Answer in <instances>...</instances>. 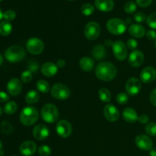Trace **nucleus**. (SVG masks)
<instances>
[{"instance_id": "nucleus-1", "label": "nucleus", "mask_w": 156, "mask_h": 156, "mask_svg": "<svg viewBox=\"0 0 156 156\" xmlns=\"http://www.w3.org/2000/svg\"><path fill=\"white\" fill-rule=\"evenodd\" d=\"M95 75L100 80L109 82L115 78L117 75V69L111 62H102L96 67Z\"/></svg>"}, {"instance_id": "nucleus-2", "label": "nucleus", "mask_w": 156, "mask_h": 156, "mask_svg": "<svg viewBox=\"0 0 156 156\" xmlns=\"http://www.w3.org/2000/svg\"><path fill=\"white\" fill-rule=\"evenodd\" d=\"M39 114L37 110L34 107H26L20 114V121L24 126H31L38 120Z\"/></svg>"}, {"instance_id": "nucleus-3", "label": "nucleus", "mask_w": 156, "mask_h": 156, "mask_svg": "<svg viewBox=\"0 0 156 156\" xmlns=\"http://www.w3.org/2000/svg\"><path fill=\"white\" fill-rule=\"evenodd\" d=\"M25 50L22 47L18 45L9 47L5 52V57L10 62H20L25 57Z\"/></svg>"}, {"instance_id": "nucleus-4", "label": "nucleus", "mask_w": 156, "mask_h": 156, "mask_svg": "<svg viewBox=\"0 0 156 156\" xmlns=\"http://www.w3.org/2000/svg\"><path fill=\"white\" fill-rule=\"evenodd\" d=\"M41 117L46 123H55L59 118V111L54 105L46 104L41 109Z\"/></svg>"}, {"instance_id": "nucleus-5", "label": "nucleus", "mask_w": 156, "mask_h": 156, "mask_svg": "<svg viewBox=\"0 0 156 156\" xmlns=\"http://www.w3.org/2000/svg\"><path fill=\"white\" fill-rule=\"evenodd\" d=\"M107 29L112 34H123L126 30V24L119 18H111L107 22Z\"/></svg>"}, {"instance_id": "nucleus-6", "label": "nucleus", "mask_w": 156, "mask_h": 156, "mask_svg": "<svg viewBox=\"0 0 156 156\" xmlns=\"http://www.w3.org/2000/svg\"><path fill=\"white\" fill-rule=\"evenodd\" d=\"M52 97L58 100H65L70 96V89L62 83H56L52 87L50 90Z\"/></svg>"}, {"instance_id": "nucleus-7", "label": "nucleus", "mask_w": 156, "mask_h": 156, "mask_svg": "<svg viewBox=\"0 0 156 156\" xmlns=\"http://www.w3.org/2000/svg\"><path fill=\"white\" fill-rule=\"evenodd\" d=\"M84 34L87 39L94 41L97 39L101 34V27L97 22L91 21L86 24L84 28Z\"/></svg>"}, {"instance_id": "nucleus-8", "label": "nucleus", "mask_w": 156, "mask_h": 156, "mask_svg": "<svg viewBox=\"0 0 156 156\" xmlns=\"http://www.w3.org/2000/svg\"><path fill=\"white\" fill-rule=\"evenodd\" d=\"M112 50L114 56L119 61H123L127 57V48L124 43L121 41L113 42Z\"/></svg>"}, {"instance_id": "nucleus-9", "label": "nucleus", "mask_w": 156, "mask_h": 156, "mask_svg": "<svg viewBox=\"0 0 156 156\" xmlns=\"http://www.w3.org/2000/svg\"><path fill=\"white\" fill-rule=\"evenodd\" d=\"M27 51L34 55H38L43 52L44 44L43 41L37 37H32L27 41L26 44Z\"/></svg>"}, {"instance_id": "nucleus-10", "label": "nucleus", "mask_w": 156, "mask_h": 156, "mask_svg": "<svg viewBox=\"0 0 156 156\" xmlns=\"http://www.w3.org/2000/svg\"><path fill=\"white\" fill-rule=\"evenodd\" d=\"M142 85L140 79L136 78H130L127 80L126 83V91L127 94L130 96H136L140 93L141 90Z\"/></svg>"}, {"instance_id": "nucleus-11", "label": "nucleus", "mask_w": 156, "mask_h": 156, "mask_svg": "<svg viewBox=\"0 0 156 156\" xmlns=\"http://www.w3.org/2000/svg\"><path fill=\"white\" fill-rule=\"evenodd\" d=\"M56 133L59 136L62 138H66L71 135L73 132V127L69 122L65 120H61L56 124Z\"/></svg>"}, {"instance_id": "nucleus-12", "label": "nucleus", "mask_w": 156, "mask_h": 156, "mask_svg": "<svg viewBox=\"0 0 156 156\" xmlns=\"http://www.w3.org/2000/svg\"><path fill=\"white\" fill-rule=\"evenodd\" d=\"M135 143L137 147L143 151H150L153 146L152 140L148 136L144 134H140L137 136Z\"/></svg>"}, {"instance_id": "nucleus-13", "label": "nucleus", "mask_w": 156, "mask_h": 156, "mask_svg": "<svg viewBox=\"0 0 156 156\" xmlns=\"http://www.w3.org/2000/svg\"><path fill=\"white\" fill-rule=\"evenodd\" d=\"M140 78L143 83H152L156 79V69L152 66L146 67L140 73Z\"/></svg>"}, {"instance_id": "nucleus-14", "label": "nucleus", "mask_w": 156, "mask_h": 156, "mask_svg": "<svg viewBox=\"0 0 156 156\" xmlns=\"http://www.w3.org/2000/svg\"><path fill=\"white\" fill-rule=\"evenodd\" d=\"M104 115L110 122H115L120 117V112L114 105L108 104L104 108Z\"/></svg>"}, {"instance_id": "nucleus-15", "label": "nucleus", "mask_w": 156, "mask_h": 156, "mask_svg": "<svg viewBox=\"0 0 156 156\" xmlns=\"http://www.w3.org/2000/svg\"><path fill=\"white\" fill-rule=\"evenodd\" d=\"M144 61V55L140 50H133L132 53L129 54V58H128V62L129 66L132 67H140Z\"/></svg>"}, {"instance_id": "nucleus-16", "label": "nucleus", "mask_w": 156, "mask_h": 156, "mask_svg": "<svg viewBox=\"0 0 156 156\" xmlns=\"http://www.w3.org/2000/svg\"><path fill=\"white\" fill-rule=\"evenodd\" d=\"M22 90V83L17 78H13L9 81L7 84V91L11 95H18Z\"/></svg>"}, {"instance_id": "nucleus-17", "label": "nucleus", "mask_w": 156, "mask_h": 156, "mask_svg": "<svg viewBox=\"0 0 156 156\" xmlns=\"http://www.w3.org/2000/svg\"><path fill=\"white\" fill-rule=\"evenodd\" d=\"M50 135V130L47 126L44 124H38L33 129V136L36 140H44Z\"/></svg>"}, {"instance_id": "nucleus-18", "label": "nucleus", "mask_w": 156, "mask_h": 156, "mask_svg": "<svg viewBox=\"0 0 156 156\" xmlns=\"http://www.w3.org/2000/svg\"><path fill=\"white\" fill-rule=\"evenodd\" d=\"M20 152L24 156H31L36 152L37 145L33 141H25L20 146Z\"/></svg>"}, {"instance_id": "nucleus-19", "label": "nucleus", "mask_w": 156, "mask_h": 156, "mask_svg": "<svg viewBox=\"0 0 156 156\" xmlns=\"http://www.w3.org/2000/svg\"><path fill=\"white\" fill-rule=\"evenodd\" d=\"M58 68L57 65L53 62H46L41 67V73L46 77H53L57 73Z\"/></svg>"}, {"instance_id": "nucleus-20", "label": "nucleus", "mask_w": 156, "mask_h": 156, "mask_svg": "<svg viewBox=\"0 0 156 156\" xmlns=\"http://www.w3.org/2000/svg\"><path fill=\"white\" fill-rule=\"evenodd\" d=\"M94 5L101 12H111L114 7L113 0H95Z\"/></svg>"}, {"instance_id": "nucleus-21", "label": "nucleus", "mask_w": 156, "mask_h": 156, "mask_svg": "<svg viewBox=\"0 0 156 156\" xmlns=\"http://www.w3.org/2000/svg\"><path fill=\"white\" fill-rule=\"evenodd\" d=\"M129 33L133 37L141 38L146 34V30L143 26L139 24H133L129 27Z\"/></svg>"}, {"instance_id": "nucleus-22", "label": "nucleus", "mask_w": 156, "mask_h": 156, "mask_svg": "<svg viewBox=\"0 0 156 156\" xmlns=\"http://www.w3.org/2000/svg\"><path fill=\"white\" fill-rule=\"evenodd\" d=\"M123 117L125 121L130 123H133L136 122L139 118L136 111L133 108H127L123 111Z\"/></svg>"}, {"instance_id": "nucleus-23", "label": "nucleus", "mask_w": 156, "mask_h": 156, "mask_svg": "<svg viewBox=\"0 0 156 156\" xmlns=\"http://www.w3.org/2000/svg\"><path fill=\"white\" fill-rule=\"evenodd\" d=\"M79 66L84 71L90 72L94 69V62L91 58L85 56V57L81 59L80 62H79Z\"/></svg>"}, {"instance_id": "nucleus-24", "label": "nucleus", "mask_w": 156, "mask_h": 156, "mask_svg": "<svg viewBox=\"0 0 156 156\" xmlns=\"http://www.w3.org/2000/svg\"><path fill=\"white\" fill-rule=\"evenodd\" d=\"M40 99V94L35 90H30L27 93L25 96V101L28 105H34L37 103Z\"/></svg>"}, {"instance_id": "nucleus-25", "label": "nucleus", "mask_w": 156, "mask_h": 156, "mask_svg": "<svg viewBox=\"0 0 156 156\" xmlns=\"http://www.w3.org/2000/svg\"><path fill=\"white\" fill-rule=\"evenodd\" d=\"M92 56L98 60L104 59L106 56V50L105 47L101 45L95 46L92 50Z\"/></svg>"}, {"instance_id": "nucleus-26", "label": "nucleus", "mask_w": 156, "mask_h": 156, "mask_svg": "<svg viewBox=\"0 0 156 156\" xmlns=\"http://www.w3.org/2000/svg\"><path fill=\"white\" fill-rule=\"evenodd\" d=\"M12 30V25L9 21H2L0 22V34L2 36H9Z\"/></svg>"}, {"instance_id": "nucleus-27", "label": "nucleus", "mask_w": 156, "mask_h": 156, "mask_svg": "<svg viewBox=\"0 0 156 156\" xmlns=\"http://www.w3.org/2000/svg\"><path fill=\"white\" fill-rule=\"evenodd\" d=\"M98 96L99 98L101 99V101L105 103H108L110 102L111 99V94L110 92V91L107 88H101L98 91Z\"/></svg>"}, {"instance_id": "nucleus-28", "label": "nucleus", "mask_w": 156, "mask_h": 156, "mask_svg": "<svg viewBox=\"0 0 156 156\" xmlns=\"http://www.w3.org/2000/svg\"><path fill=\"white\" fill-rule=\"evenodd\" d=\"M17 109H18V105L15 101H9L8 103L5 104L4 106V112L6 114H13L16 112Z\"/></svg>"}, {"instance_id": "nucleus-29", "label": "nucleus", "mask_w": 156, "mask_h": 156, "mask_svg": "<svg viewBox=\"0 0 156 156\" xmlns=\"http://www.w3.org/2000/svg\"><path fill=\"white\" fill-rule=\"evenodd\" d=\"M36 86L37 91H39L41 93L45 94V93H47L50 91V85H49L48 82H47L46 80H43V79L39 80L37 82Z\"/></svg>"}, {"instance_id": "nucleus-30", "label": "nucleus", "mask_w": 156, "mask_h": 156, "mask_svg": "<svg viewBox=\"0 0 156 156\" xmlns=\"http://www.w3.org/2000/svg\"><path fill=\"white\" fill-rule=\"evenodd\" d=\"M81 12L84 15L89 16L91 15L94 12V7L90 3H85L83 4L81 7Z\"/></svg>"}, {"instance_id": "nucleus-31", "label": "nucleus", "mask_w": 156, "mask_h": 156, "mask_svg": "<svg viewBox=\"0 0 156 156\" xmlns=\"http://www.w3.org/2000/svg\"><path fill=\"white\" fill-rule=\"evenodd\" d=\"M0 130L4 134H10L13 131V128L9 122L4 121L0 124Z\"/></svg>"}, {"instance_id": "nucleus-32", "label": "nucleus", "mask_w": 156, "mask_h": 156, "mask_svg": "<svg viewBox=\"0 0 156 156\" xmlns=\"http://www.w3.org/2000/svg\"><path fill=\"white\" fill-rule=\"evenodd\" d=\"M124 11L127 14H133L136 11V5L132 1L127 2L124 5Z\"/></svg>"}, {"instance_id": "nucleus-33", "label": "nucleus", "mask_w": 156, "mask_h": 156, "mask_svg": "<svg viewBox=\"0 0 156 156\" xmlns=\"http://www.w3.org/2000/svg\"><path fill=\"white\" fill-rule=\"evenodd\" d=\"M146 23L152 29L156 30V12L150 14L146 18Z\"/></svg>"}, {"instance_id": "nucleus-34", "label": "nucleus", "mask_w": 156, "mask_h": 156, "mask_svg": "<svg viewBox=\"0 0 156 156\" xmlns=\"http://www.w3.org/2000/svg\"><path fill=\"white\" fill-rule=\"evenodd\" d=\"M145 130H146V133L149 136H156V123L152 122V123H149L147 126L145 128Z\"/></svg>"}, {"instance_id": "nucleus-35", "label": "nucleus", "mask_w": 156, "mask_h": 156, "mask_svg": "<svg viewBox=\"0 0 156 156\" xmlns=\"http://www.w3.org/2000/svg\"><path fill=\"white\" fill-rule=\"evenodd\" d=\"M32 79H33V75H32L31 72L29 70L24 71L21 73V79L24 83H29L30 82H31Z\"/></svg>"}, {"instance_id": "nucleus-36", "label": "nucleus", "mask_w": 156, "mask_h": 156, "mask_svg": "<svg viewBox=\"0 0 156 156\" xmlns=\"http://www.w3.org/2000/svg\"><path fill=\"white\" fill-rule=\"evenodd\" d=\"M38 153L41 156H50L51 154V149L47 145H43L38 149Z\"/></svg>"}, {"instance_id": "nucleus-37", "label": "nucleus", "mask_w": 156, "mask_h": 156, "mask_svg": "<svg viewBox=\"0 0 156 156\" xmlns=\"http://www.w3.org/2000/svg\"><path fill=\"white\" fill-rule=\"evenodd\" d=\"M128 101H129V97H128V94L126 93L121 92L117 94V101L120 105H125V104L127 103Z\"/></svg>"}, {"instance_id": "nucleus-38", "label": "nucleus", "mask_w": 156, "mask_h": 156, "mask_svg": "<svg viewBox=\"0 0 156 156\" xmlns=\"http://www.w3.org/2000/svg\"><path fill=\"white\" fill-rule=\"evenodd\" d=\"M15 17H16V13L13 10H7L3 14V18H5L7 21H13Z\"/></svg>"}, {"instance_id": "nucleus-39", "label": "nucleus", "mask_w": 156, "mask_h": 156, "mask_svg": "<svg viewBox=\"0 0 156 156\" xmlns=\"http://www.w3.org/2000/svg\"><path fill=\"white\" fill-rule=\"evenodd\" d=\"M146 18H147L146 15H145V13H143L142 12H139L134 15V20L137 23L144 22L145 21H146Z\"/></svg>"}, {"instance_id": "nucleus-40", "label": "nucleus", "mask_w": 156, "mask_h": 156, "mask_svg": "<svg viewBox=\"0 0 156 156\" xmlns=\"http://www.w3.org/2000/svg\"><path fill=\"white\" fill-rule=\"evenodd\" d=\"M39 69V64L35 61H30L28 62V70L31 73H37Z\"/></svg>"}, {"instance_id": "nucleus-41", "label": "nucleus", "mask_w": 156, "mask_h": 156, "mask_svg": "<svg viewBox=\"0 0 156 156\" xmlns=\"http://www.w3.org/2000/svg\"><path fill=\"white\" fill-rule=\"evenodd\" d=\"M138 47V43L133 38H130L127 41V47L129 50H135V49Z\"/></svg>"}, {"instance_id": "nucleus-42", "label": "nucleus", "mask_w": 156, "mask_h": 156, "mask_svg": "<svg viewBox=\"0 0 156 156\" xmlns=\"http://www.w3.org/2000/svg\"><path fill=\"white\" fill-rule=\"evenodd\" d=\"M136 4L138 5L140 7L146 8L150 5L152 0H136Z\"/></svg>"}, {"instance_id": "nucleus-43", "label": "nucleus", "mask_w": 156, "mask_h": 156, "mask_svg": "<svg viewBox=\"0 0 156 156\" xmlns=\"http://www.w3.org/2000/svg\"><path fill=\"white\" fill-rule=\"evenodd\" d=\"M146 37L150 41L156 40V32L154 30H149L146 32Z\"/></svg>"}, {"instance_id": "nucleus-44", "label": "nucleus", "mask_w": 156, "mask_h": 156, "mask_svg": "<svg viewBox=\"0 0 156 156\" xmlns=\"http://www.w3.org/2000/svg\"><path fill=\"white\" fill-rule=\"evenodd\" d=\"M9 100V96L4 91H0V103H5Z\"/></svg>"}, {"instance_id": "nucleus-45", "label": "nucleus", "mask_w": 156, "mask_h": 156, "mask_svg": "<svg viewBox=\"0 0 156 156\" xmlns=\"http://www.w3.org/2000/svg\"><path fill=\"white\" fill-rule=\"evenodd\" d=\"M138 120L140 123L145 124V123H147L149 121V117H148L146 114H141V115L139 117Z\"/></svg>"}, {"instance_id": "nucleus-46", "label": "nucleus", "mask_w": 156, "mask_h": 156, "mask_svg": "<svg viewBox=\"0 0 156 156\" xmlns=\"http://www.w3.org/2000/svg\"><path fill=\"white\" fill-rule=\"evenodd\" d=\"M150 101L152 105L156 106V88L153 90L150 94Z\"/></svg>"}, {"instance_id": "nucleus-47", "label": "nucleus", "mask_w": 156, "mask_h": 156, "mask_svg": "<svg viewBox=\"0 0 156 156\" xmlns=\"http://www.w3.org/2000/svg\"><path fill=\"white\" fill-rule=\"evenodd\" d=\"M57 66L59 68H63L66 66V61L62 59H59V60L57 61V63H56Z\"/></svg>"}, {"instance_id": "nucleus-48", "label": "nucleus", "mask_w": 156, "mask_h": 156, "mask_svg": "<svg viewBox=\"0 0 156 156\" xmlns=\"http://www.w3.org/2000/svg\"><path fill=\"white\" fill-rule=\"evenodd\" d=\"M150 156H156V149H152L149 152Z\"/></svg>"}, {"instance_id": "nucleus-49", "label": "nucleus", "mask_w": 156, "mask_h": 156, "mask_svg": "<svg viewBox=\"0 0 156 156\" xmlns=\"http://www.w3.org/2000/svg\"><path fill=\"white\" fill-rule=\"evenodd\" d=\"M3 154H4V152H3L2 150V143L0 142V156H2Z\"/></svg>"}, {"instance_id": "nucleus-50", "label": "nucleus", "mask_w": 156, "mask_h": 156, "mask_svg": "<svg viewBox=\"0 0 156 156\" xmlns=\"http://www.w3.org/2000/svg\"><path fill=\"white\" fill-rule=\"evenodd\" d=\"M3 14H4V13L2 12V9H0V21H1V20L3 18Z\"/></svg>"}, {"instance_id": "nucleus-51", "label": "nucleus", "mask_w": 156, "mask_h": 156, "mask_svg": "<svg viewBox=\"0 0 156 156\" xmlns=\"http://www.w3.org/2000/svg\"><path fill=\"white\" fill-rule=\"evenodd\" d=\"M2 62H3V58H2V55L0 54V66H1L2 64Z\"/></svg>"}, {"instance_id": "nucleus-52", "label": "nucleus", "mask_w": 156, "mask_h": 156, "mask_svg": "<svg viewBox=\"0 0 156 156\" xmlns=\"http://www.w3.org/2000/svg\"><path fill=\"white\" fill-rule=\"evenodd\" d=\"M129 23H131V19L130 18H128V19H126V24H129Z\"/></svg>"}, {"instance_id": "nucleus-53", "label": "nucleus", "mask_w": 156, "mask_h": 156, "mask_svg": "<svg viewBox=\"0 0 156 156\" xmlns=\"http://www.w3.org/2000/svg\"><path fill=\"white\" fill-rule=\"evenodd\" d=\"M2 112V108H1V107H0V116H1Z\"/></svg>"}, {"instance_id": "nucleus-54", "label": "nucleus", "mask_w": 156, "mask_h": 156, "mask_svg": "<svg viewBox=\"0 0 156 156\" xmlns=\"http://www.w3.org/2000/svg\"><path fill=\"white\" fill-rule=\"evenodd\" d=\"M155 48H156V40H155Z\"/></svg>"}, {"instance_id": "nucleus-55", "label": "nucleus", "mask_w": 156, "mask_h": 156, "mask_svg": "<svg viewBox=\"0 0 156 156\" xmlns=\"http://www.w3.org/2000/svg\"><path fill=\"white\" fill-rule=\"evenodd\" d=\"M69 1H73V0H69Z\"/></svg>"}, {"instance_id": "nucleus-56", "label": "nucleus", "mask_w": 156, "mask_h": 156, "mask_svg": "<svg viewBox=\"0 0 156 156\" xmlns=\"http://www.w3.org/2000/svg\"><path fill=\"white\" fill-rule=\"evenodd\" d=\"M1 1H2V0H0V2H1Z\"/></svg>"}]
</instances>
